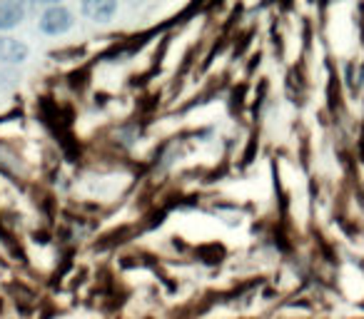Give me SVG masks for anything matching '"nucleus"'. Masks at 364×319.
Wrapping results in <instances>:
<instances>
[{"label":"nucleus","mask_w":364,"mask_h":319,"mask_svg":"<svg viewBox=\"0 0 364 319\" xmlns=\"http://www.w3.org/2000/svg\"><path fill=\"white\" fill-rule=\"evenodd\" d=\"M73 23H75V18H73L70 8L50 6L41 16V31L46 33V36H63V33L70 31Z\"/></svg>","instance_id":"obj_1"},{"label":"nucleus","mask_w":364,"mask_h":319,"mask_svg":"<svg viewBox=\"0 0 364 319\" xmlns=\"http://www.w3.org/2000/svg\"><path fill=\"white\" fill-rule=\"evenodd\" d=\"M28 45L18 38H0V60L8 63V65H21V63L28 60Z\"/></svg>","instance_id":"obj_2"},{"label":"nucleus","mask_w":364,"mask_h":319,"mask_svg":"<svg viewBox=\"0 0 364 319\" xmlns=\"http://www.w3.org/2000/svg\"><path fill=\"white\" fill-rule=\"evenodd\" d=\"M26 18V6L16 0H3L0 3V31H13Z\"/></svg>","instance_id":"obj_3"},{"label":"nucleus","mask_w":364,"mask_h":319,"mask_svg":"<svg viewBox=\"0 0 364 319\" xmlns=\"http://www.w3.org/2000/svg\"><path fill=\"white\" fill-rule=\"evenodd\" d=\"M82 13L95 23H107L117 13L115 0H87L82 3Z\"/></svg>","instance_id":"obj_4"}]
</instances>
